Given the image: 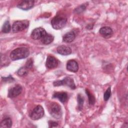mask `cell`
<instances>
[{
  "instance_id": "cell-1",
  "label": "cell",
  "mask_w": 128,
  "mask_h": 128,
  "mask_svg": "<svg viewBox=\"0 0 128 128\" xmlns=\"http://www.w3.org/2000/svg\"><path fill=\"white\" fill-rule=\"evenodd\" d=\"M30 54L29 50L24 47L18 48L11 52L10 56L12 60L25 58Z\"/></svg>"
},
{
  "instance_id": "cell-2",
  "label": "cell",
  "mask_w": 128,
  "mask_h": 128,
  "mask_svg": "<svg viewBox=\"0 0 128 128\" xmlns=\"http://www.w3.org/2000/svg\"><path fill=\"white\" fill-rule=\"evenodd\" d=\"M48 110L50 114L54 118H60L62 116L61 106L58 103L52 102L48 105Z\"/></svg>"
},
{
  "instance_id": "cell-3",
  "label": "cell",
  "mask_w": 128,
  "mask_h": 128,
  "mask_svg": "<svg viewBox=\"0 0 128 128\" xmlns=\"http://www.w3.org/2000/svg\"><path fill=\"white\" fill-rule=\"evenodd\" d=\"M66 22V18L62 16L58 15L55 16L51 20V24L54 29L60 30L65 26Z\"/></svg>"
},
{
  "instance_id": "cell-4",
  "label": "cell",
  "mask_w": 128,
  "mask_h": 128,
  "mask_svg": "<svg viewBox=\"0 0 128 128\" xmlns=\"http://www.w3.org/2000/svg\"><path fill=\"white\" fill-rule=\"evenodd\" d=\"M53 85L54 86H66L70 87L72 90H74L76 88L73 78L70 76H66L62 80H58L54 82Z\"/></svg>"
},
{
  "instance_id": "cell-5",
  "label": "cell",
  "mask_w": 128,
  "mask_h": 128,
  "mask_svg": "<svg viewBox=\"0 0 128 128\" xmlns=\"http://www.w3.org/2000/svg\"><path fill=\"white\" fill-rule=\"evenodd\" d=\"M29 26V22L27 20H17L14 22L12 30L14 32H18L26 29Z\"/></svg>"
},
{
  "instance_id": "cell-6",
  "label": "cell",
  "mask_w": 128,
  "mask_h": 128,
  "mask_svg": "<svg viewBox=\"0 0 128 128\" xmlns=\"http://www.w3.org/2000/svg\"><path fill=\"white\" fill-rule=\"evenodd\" d=\"M30 117L32 120H38L44 116V110L43 108L38 105L35 107L30 114Z\"/></svg>"
},
{
  "instance_id": "cell-7",
  "label": "cell",
  "mask_w": 128,
  "mask_h": 128,
  "mask_svg": "<svg viewBox=\"0 0 128 128\" xmlns=\"http://www.w3.org/2000/svg\"><path fill=\"white\" fill-rule=\"evenodd\" d=\"M46 32L45 30L42 28L39 27L34 28L31 33V38L34 40H42L46 34Z\"/></svg>"
},
{
  "instance_id": "cell-8",
  "label": "cell",
  "mask_w": 128,
  "mask_h": 128,
  "mask_svg": "<svg viewBox=\"0 0 128 128\" xmlns=\"http://www.w3.org/2000/svg\"><path fill=\"white\" fill-rule=\"evenodd\" d=\"M22 90V86L20 84H16L10 88L8 92V97L14 98L21 94Z\"/></svg>"
},
{
  "instance_id": "cell-9",
  "label": "cell",
  "mask_w": 128,
  "mask_h": 128,
  "mask_svg": "<svg viewBox=\"0 0 128 128\" xmlns=\"http://www.w3.org/2000/svg\"><path fill=\"white\" fill-rule=\"evenodd\" d=\"M34 0H23L18 4L17 7L22 10H27L31 9L34 6Z\"/></svg>"
},
{
  "instance_id": "cell-10",
  "label": "cell",
  "mask_w": 128,
  "mask_h": 128,
  "mask_svg": "<svg viewBox=\"0 0 128 128\" xmlns=\"http://www.w3.org/2000/svg\"><path fill=\"white\" fill-rule=\"evenodd\" d=\"M58 64V60L52 56H48L47 57L46 66L48 68L52 69L56 68Z\"/></svg>"
},
{
  "instance_id": "cell-11",
  "label": "cell",
  "mask_w": 128,
  "mask_h": 128,
  "mask_svg": "<svg viewBox=\"0 0 128 128\" xmlns=\"http://www.w3.org/2000/svg\"><path fill=\"white\" fill-rule=\"evenodd\" d=\"M100 34L104 38H109L113 35V30L109 26H104L99 30Z\"/></svg>"
},
{
  "instance_id": "cell-12",
  "label": "cell",
  "mask_w": 128,
  "mask_h": 128,
  "mask_svg": "<svg viewBox=\"0 0 128 128\" xmlns=\"http://www.w3.org/2000/svg\"><path fill=\"white\" fill-rule=\"evenodd\" d=\"M66 69L71 72H77L78 70V62L74 60H69L66 64Z\"/></svg>"
},
{
  "instance_id": "cell-13",
  "label": "cell",
  "mask_w": 128,
  "mask_h": 128,
  "mask_svg": "<svg viewBox=\"0 0 128 128\" xmlns=\"http://www.w3.org/2000/svg\"><path fill=\"white\" fill-rule=\"evenodd\" d=\"M68 94L64 92H54L52 95L53 98H56L62 103H64L68 100Z\"/></svg>"
},
{
  "instance_id": "cell-14",
  "label": "cell",
  "mask_w": 128,
  "mask_h": 128,
  "mask_svg": "<svg viewBox=\"0 0 128 128\" xmlns=\"http://www.w3.org/2000/svg\"><path fill=\"white\" fill-rule=\"evenodd\" d=\"M56 50L59 54L63 56H67L72 53L71 48L69 46L64 45L58 46Z\"/></svg>"
},
{
  "instance_id": "cell-15",
  "label": "cell",
  "mask_w": 128,
  "mask_h": 128,
  "mask_svg": "<svg viewBox=\"0 0 128 128\" xmlns=\"http://www.w3.org/2000/svg\"><path fill=\"white\" fill-rule=\"evenodd\" d=\"M76 38V34L73 31L68 32L64 35L62 37V40L66 43H70L74 41Z\"/></svg>"
},
{
  "instance_id": "cell-16",
  "label": "cell",
  "mask_w": 128,
  "mask_h": 128,
  "mask_svg": "<svg viewBox=\"0 0 128 128\" xmlns=\"http://www.w3.org/2000/svg\"><path fill=\"white\" fill-rule=\"evenodd\" d=\"M12 122L11 118L6 117L1 122L0 127L2 128H10L12 126Z\"/></svg>"
},
{
  "instance_id": "cell-17",
  "label": "cell",
  "mask_w": 128,
  "mask_h": 128,
  "mask_svg": "<svg viewBox=\"0 0 128 128\" xmlns=\"http://www.w3.org/2000/svg\"><path fill=\"white\" fill-rule=\"evenodd\" d=\"M54 40V36L49 34H46L41 40L42 42L44 44H48L52 43Z\"/></svg>"
},
{
  "instance_id": "cell-18",
  "label": "cell",
  "mask_w": 128,
  "mask_h": 128,
  "mask_svg": "<svg viewBox=\"0 0 128 128\" xmlns=\"http://www.w3.org/2000/svg\"><path fill=\"white\" fill-rule=\"evenodd\" d=\"M10 29H11V26H10V24L9 21L8 20L6 21L2 25V32L4 33L7 34L10 31Z\"/></svg>"
},
{
  "instance_id": "cell-19",
  "label": "cell",
  "mask_w": 128,
  "mask_h": 128,
  "mask_svg": "<svg viewBox=\"0 0 128 128\" xmlns=\"http://www.w3.org/2000/svg\"><path fill=\"white\" fill-rule=\"evenodd\" d=\"M84 98L81 94H78L77 96V101L78 103V108L81 110L82 108Z\"/></svg>"
},
{
  "instance_id": "cell-20",
  "label": "cell",
  "mask_w": 128,
  "mask_h": 128,
  "mask_svg": "<svg viewBox=\"0 0 128 128\" xmlns=\"http://www.w3.org/2000/svg\"><path fill=\"white\" fill-rule=\"evenodd\" d=\"M86 93L88 96L89 104L90 105H93L95 103V101H96L94 96L90 92L89 90L88 89L86 90Z\"/></svg>"
},
{
  "instance_id": "cell-21",
  "label": "cell",
  "mask_w": 128,
  "mask_h": 128,
  "mask_svg": "<svg viewBox=\"0 0 128 128\" xmlns=\"http://www.w3.org/2000/svg\"><path fill=\"white\" fill-rule=\"evenodd\" d=\"M28 73V68L25 66L20 68L17 72L18 74L20 76H25L27 75Z\"/></svg>"
},
{
  "instance_id": "cell-22",
  "label": "cell",
  "mask_w": 128,
  "mask_h": 128,
  "mask_svg": "<svg viewBox=\"0 0 128 128\" xmlns=\"http://www.w3.org/2000/svg\"><path fill=\"white\" fill-rule=\"evenodd\" d=\"M111 96V88L110 87H109L107 88L104 94V100L105 101H107L109 100Z\"/></svg>"
},
{
  "instance_id": "cell-23",
  "label": "cell",
  "mask_w": 128,
  "mask_h": 128,
  "mask_svg": "<svg viewBox=\"0 0 128 128\" xmlns=\"http://www.w3.org/2000/svg\"><path fill=\"white\" fill-rule=\"evenodd\" d=\"M32 64H33V60L32 58H30L28 59L25 64V66L28 69L31 68L32 67Z\"/></svg>"
},
{
  "instance_id": "cell-24",
  "label": "cell",
  "mask_w": 128,
  "mask_h": 128,
  "mask_svg": "<svg viewBox=\"0 0 128 128\" xmlns=\"http://www.w3.org/2000/svg\"><path fill=\"white\" fill-rule=\"evenodd\" d=\"M2 79L4 82H12L14 80V78L10 75L7 77H2Z\"/></svg>"
},
{
  "instance_id": "cell-25",
  "label": "cell",
  "mask_w": 128,
  "mask_h": 128,
  "mask_svg": "<svg viewBox=\"0 0 128 128\" xmlns=\"http://www.w3.org/2000/svg\"><path fill=\"white\" fill-rule=\"evenodd\" d=\"M86 10V6L84 5H81L79 7L77 8L75 10L76 13H80L84 12Z\"/></svg>"
},
{
  "instance_id": "cell-26",
  "label": "cell",
  "mask_w": 128,
  "mask_h": 128,
  "mask_svg": "<svg viewBox=\"0 0 128 128\" xmlns=\"http://www.w3.org/2000/svg\"><path fill=\"white\" fill-rule=\"evenodd\" d=\"M48 125H49L50 128L56 127V126H58V123L56 122L50 120V121L48 122Z\"/></svg>"
}]
</instances>
